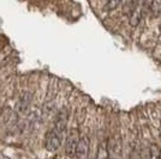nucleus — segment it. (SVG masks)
<instances>
[{
	"instance_id": "nucleus-1",
	"label": "nucleus",
	"mask_w": 161,
	"mask_h": 159,
	"mask_svg": "<svg viewBox=\"0 0 161 159\" xmlns=\"http://www.w3.org/2000/svg\"><path fill=\"white\" fill-rule=\"evenodd\" d=\"M63 138L64 136L58 132H55L53 128L49 129L47 134H46V138H45V147H46V150L49 151V152L57 151L60 147Z\"/></svg>"
},
{
	"instance_id": "nucleus-5",
	"label": "nucleus",
	"mask_w": 161,
	"mask_h": 159,
	"mask_svg": "<svg viewBox=\"0 0 161 159\" xmlns=\"http://www.w3.org/2000/svg\"><path fill=\"white\" fill-rule=\"evenodd\" d=\"M88 154H89V139L87 136H82L78 141V145H77L76 158L88 159Z\"/></svg>"
},
{
	"instance_id": "nucleus-2",
	"label": "nucleus",
	"mask_w": 161,
	"mask_h": 159,
	"mask_svg": "<svg viewBox=\"0 0 161 159\" xmlns=\"http://www.w3.org/2000/svg\"><path fill=\"white\" fill-rule=\"evenodd\" d=\"M80 134L76 128H72L65 141V153L67 157H76V150H77V145L80 141Z\"/></svg>"
},
{
	"instance_id": "nucleus-10",
	"label": "nucleus",
	"mask_w": 161,
	"mask_h": 159,
	"mask_svg": "<svg viewBox=\"0 0 161 159\" xmlns=\"http://www.w3.org/2000/svg\"><path fill=\"white\" fill-rule=\"evenodd\" d=\"M150 154H149V159H161V152L160 148L158 147V145H153L150 146Z\"/></svg>"
},
{
	"instance_id": "nucleus-11",
	"label": "nucleus",
	"mask_w": 161,
	"mask_h": 159,
	"mask_svg": "<svg viewBox=\"0 0 161 159\" xmlns=\"http://www.w3.org/2000/svg\"><path fill=\"white\" fill-rule=\"evenodd\" d=\"M120 4H121L120 1H117V0L108 1V3H106V5L103 6V10H105L106 12H108V11H113V10H115V8L119 6Z\"/></svg>"
},
{
	"instance_id": "nucleus-12",
	"label": "nucleus",
	"mask_w": 161,
	"mask_h": 159,
	"mask_svg": "<svg viewBox=\"0 0 161 159\" xmlns=\"http://www.w3.org/2000/svg\"><path fill=\"white\" fill-rule=\"evenodd\" d=\"M150 10L155 16H159L161 13V1H152L150 3Z\"/></svg>"
},
{
	"instance_id": "nucleus-4",
	"label": "nucleus",
	"mask_w": 161,
	"mask_h": 159,
	"mask_svg": "<svg viewBox=\"0 0 161 159\" xmlns=\"http://www.w3.org/2000/svg\"><path fill=\"white\" fill-rule=\"evenodd\" d=\"M31 102H33V93L29 91H23L17 102V113L19 115H25L30 109Z\"/></svg>"
},
{
	"instance_id": "nucleus-9",
	"label": "nucleus",
	"mask_w": 161,
	"mask_h": 159,
	"mask_svg": "<svg viewBox=\"0 0 161 159\" xmlns=\"http://www.w3.org/2000/svg\"><path fill=\"white\" fill-rule=\"evenodd\" d=\"M138 3L136 1H126V3H123V12L125 14H131L135 11V8L137 7Z\"/></svg>"
},
{
	"instance_id": "nucleus-6",
	"label": "nucleus",
	"mask_w": 161,
	"mask_h": 159,
	"mask_svg": "<svg viewBox=\"0 0 161 159\" xmlns=\"http://www.w3.org/2000/svg\"><path fill=\"white\" fill-rule=\"evenodd\" d=\"M123 148V142L119 135H115L109 140V145H108V152H111L113 156H119L121 153Z\"/></svg>"
},
{
	"instance_id": "nucleus-8",
	"label": "nucleus",
	"mask_w": 161,
	"mask_h": 159,
	"mask_svg": "<svg viewBox=\"0 0 161 159\" xmlns=\"http://www.w3.org/2000/svg\"><path fill=\"white\" fill-rule=\"evenodd\" d=\"M96 159H108V147L106 142L100 144L97 148V153H96Z\"/></svg>"
},
{
	"instance_id": "nucleus-7",
	"label": "nucleus",
	"mask_w": 161,
	"mask_h": 159,
	"mask_svg": "<svg viewBox=\"0 0 161 159\" xmlns=\"http://www.w3.org/2000/svg\"><path fill=\"white\" fill-rule=\"evenodd\" d=\"M142 17H143V7L138 4L137 7L135 8V11L130 14V19H129V23L131 27H137L141 22Z\"/></svg>"
},
{
	"instance_id": "nucleus-3",
	"label": "nucleus",
	"mask_w": 161,
	"mask_h": 159,
	"mask_svg": "<svg viewBox=\"0 0 161 159\" xmlns=\"http://www.w3.org/2000/svg\"><path fill=\"white\" fill-rule=\"evenodd\" d=\"M67 119H69V114H67L66 108H63L61 110L58 111V114L54 117V126L53 129L55 132H58L64 136L65 131H66L67 126Z\"/></svg>"
}]
</instances>
